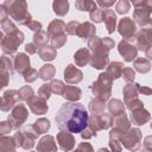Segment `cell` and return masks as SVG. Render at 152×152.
Segmentation results:
<instances>
[{"instance_id": "obj_19", "label": "cell", "mask_w": 152, "mask_h": 152, "mask_svg": "<svg viewBox=\"0 0 152 152\" xmlns=\"http://www.w3.org/2000/svg\"><path fill=\"white\" fill-rule=\"evenodd\" d=\"M64 99H66L70 102H76L82 97V93L81 89L75 87V86H64L63 91L61 94Z\"/></svg>"}, {"instance_id": "obj_4", "label": "cell", "mask_w": 152, "mask_h": 152, "mask_svg": "<svg viewBox=\"0 0 152 152\" xmlns=\"http://www.w3.org/2000/svg\"><path fill=\"white\" fill-rule=\"evenodd\" d=\"M5 33L1 32V49L5 53H13L17 51L18 46L24 42V34L21 31L15 30L12 33H8L6 37Z\"/></svg>"}, {"instance_id": "obj_29", "label": "cell", "mask_w": 152, "mask_h": 152, "mask_svg": "<svg viewBox=\"0 0 152 152\" xmlns=\"http://www.w3.org/2000/svg\"><path fill=\"white\" fill-rule=\"evenodd\" d=\"M38 53H39L40 58L44 59V61H52L56 57V50L53 48H51V46H48V45L39 48L38 49Z\"/></svg>"}, {"instance_id": "obj_55", "label": "cell", "mask_w": 152, "mask_h": 152, "mask_svg": "<svg viewBox=\"0 0 152 152\" xmlns=\"http://www.w3.org/2000/svg\"><path fill=\"white\" fill-rule=\"evenodd\" d=\"M81 135H82V138H83V139H89V138H91V137L96 135V132H94L90 127H87V128L83 131V133H82Z\"/></svg>"}, {"instance_id": "obj_9", "label": "cell", "mask_w": 152, "mask_h": 152, "mask_svg": "<svg viewBox=\"0 0 152 152\" xmlns=\"http://www.w3.org/2000/svg\"><path fill=\"white\" fill-rule=\"evenodd\" d=\"M110 125H112V116L108 113H101V114H97V115L93 114L88 127H90L94 132H97L100 129L108 128Z\"/></svg>"}, {"instance_id": "obj_45", "label": "cell", "mask_w": 152, "mask_h": 152, "mask_svg": "<svg viewBox=\"0 0 152 152\" xmlns=\"http://www.w3.org/2000/svg\"><path fill=\"white\" fill-rule=\"evenodd\" d=\"M12 61L8 58V57H6V56H2L1 57V69H4V70H6V71H8L11 75L13 74V68H12Z\"/></svg>"}, {"instance_id": "obj_16", "label": "cell", "mask_w": 152, "mask_h": 152, "mask_svg": "<svg viewBox=\"0 0 152 152\" xmlns=\"http://www.w3.org/2000/svg\"><path fill=\"white\" fill-rule=\"evenodd\" d=\"M65 30H66L65 23H64L63 20H61V19H55V20H52V21L50 23L46 33H48V36L52 39V38H55V37L65 34V33H64Z\"/></svg>"}, {"instance_id": "obj_57", "label": "cell", "mask_w": 152, "mask_h": 152, "mask_svg": "<svg viewBox=\"0 0 152 152\" xmlns=\"http://www.w3.org/2000/svg\"><path fill=\"white\" fill-rule=\"evenodd\" d=\"M144 146L147 148V150H152V137H146L145 138V141H144Z\"/></svg>"}, {"instance_id": "obj_3", "label": "cell", "mask_w": 152, "mask_h": 152, "mask_svg": "<svg viewBox=\"0 0 152 152\" xmlns=\"http://www.w3.org/2000/svg\"><path fill=\"white\" fill-rule=\"evenodd\" d=\"M112 78L106 74H100L99 78L90 86V89L94 94V96H96L97 100L101 101H106L109 99L110 96V89H112Z\"/></svg>"}, {"instance_id": "obj_46", "label": "cell", "mask_w": 152, "mask_h": 152, "mask_svg": "<svg viewBox=\"0 0 152 152\" xmlns=\"http://www.w3.org/2000/svg\"><path fill=\"white\" fill-rule=\"evenodd\" d=\"M133 6L135 8H144L152 13V1H133Z\"/></svg>"}, {"instance_id": "obj_35", "label": "cell", "mask_w": 152, "mask_h": 152, "mask_svg": "<svg viewBox=\"0 0 152 152\" xmlns=\"http://www.w3.org/2000/svg\"><path fill=\"white\" fill-rule=\"evenodd\" d=\"M76 8L80 10V11H89V13L94 10H96V2L94 1H88V0H80V1H76L75 4Z\"/></svg>"}, {"instance_id": "obj_52", "label": "cell", "mask_w": 152, "mask_h": 152, "mask_svg": "<svg viewBox=\"0 0 152 152\" xmlns=\"http://www.w3.org/2000/svg\"><path fill=\"white\" fill-rule=\"evenodd\" d=\"M135 87H137V90H138V93H140V94H144V95H151L152 94V89L151 88H148V87H141L140 84H135Z\"/></svg>"}, {"instance_id": "obj_31", "label": "cell", "mask_w": 152, "mask_h": 152, "mask_svg": "<svg viewBox=\"0 0 152 152\" xmlns=\"http://www.w3.org/2000/svg\"><path fill=\"white\" fill-rule=\"evenodd\" d=\"M32 128L36 131L37 134H42V133H46L50 128V121L42 118L39 120H37L33 125H32Z\"/></svg>"}, {"instance_id": "obj_11", "label": "cell", "mask_w": 152, "mask_h": 152, "mask_svg": "<svg viewBox=\"0 0 152 152\" xmlns=\"http://www.w3.org/2000/svg\"><path fill=\"white\" fill-rule=\"evenodd\" d=\"M118 50L120 52V55L124 57V59L126 62H132L135 57H137V53H138V49L137 46L132 45L127 40H121L118 45Z\"/></svg>"}, {"instance_id": "obj_7", "label": "cell", "mask_w": 152, "mask_h": 152, "mask_svg": "<svg viewBox=\"0 0 152 152\" xmlns=\"http://www.w3.org/2000/svg\"><path fill=\"white\" fill-rule=\"evenodd\" d=\"M27 115H28V112L24 104H21V103L15 104L13 107L11 114L8 115V122L11 124L12 128L17 129L25 122V120L27 119Z\"/></svg>"}, {"instance_id": "obj_50", "label": "cell", "mask_w": 152, "mask_h": 152, "mask_svg": "<svg viewBox=\"0 0 152 152\" xmlns=\"http://www.w3.org/2000/svg\"><path fill=\"white\" fill-rule=\"evenodd\" d=\"M75 152H94V151L89 142H82L81 145H78V147Z\"/></svg>"}, {"instance_id": "obj_27", "label": "cell", "mask_w": 152, "mask_h": 152, "mask_svg": "<svg viewBox=\"0 0 152 152\" xmlns=\"http://www.w3.org/2000/svg\"><path fill=\"white\" fill-rule=\"evenodd\" d=\"M74 58H75V62L78 66H83L90 61V53L87 49H80L78 51L75 52Z\"/></svg>"}, {"instance_id": "obj_5", "label": "cell", "mask_w": 152, "mask_h": 152, "mask_svg": "<svg viewBox=\"0 0 152 152\" xmlns=\"http://www.w3.org/2000/svg\"><path fill=\"white\" fill-rule=\"evenodd\" d=\"M37 133L36 131L32 128V126L25 128L23 132H17L13 138L17 142V146H21L25 150H28V148H32V146L34 145V140L37 138Z\"/></svg>"}, {"instance_id": "obj_33", "label": "cell", "mask_w": 152, "mask_h": 152, "mask_svg": "<svg viewBox=\"0 0 152 152\" xmlns=\"http://www.w3.org/2000/svg\"><path fill=\"white\" fill-rule=\"evenodd\" d=\"M38 75H39V77H40L42 80H44V81L51 80L52 76L55 75V68H53V65H51V64H45V65H43V66L40 68Z\"/></svg>"}, {"instance_id": "obj_41", "label": "cell", "mask_w": 152, "mask_h": 152, "mask_svg": "<svg viewBox=\"0 0 152 152\" xmlns=\"http://www.w3.org/2000/svg\"><path fill=\"white\" fill-rule=\"evenodd\" d=\"M51 93H52V90H51V88H50V84H43V86L39 88V90H38V96L42 97V99H44V100L46 101V100L50 97Z\"/></svg>"}, {"instance_id": "obj_39", "label": "cell", "mask_w": 152, "mask_h": 152, "mask_svg": "<svg viewBox=\"0 0 152 152\" xmlns=\"http://www.w3.org/2000/svg\"><path fill=\"white\" fill-rule=\"evenodd\" d=\"M66 42V34H62V36H58V37H55L51 39L50 44H51V48H53L55 50L58 49V48H62Z\"/></svg>"}, {"instance_id": "obj_23", "label": "cell", "mask_w": 152, "mask_h": 152, "mask_svg": "<svg viewBox=\"0 0 152 152\" xmlns=\"http://www.w3.org/2000/svg\"><path fill=\"white\" fill-rule=\"evenodd\" d=\"M131 118H132L133 124H135V125H144L146 121L150 120V113L146 109L140 108V109L133 110Z\"/></svg>"}, {"instance_id": "obj_24", "label": "cell", "mask_w": 152, "mask_h": 152, "mask_svg": "<svg viewBox=\"0 0 152 152\" xmlns=\"http://www.w3.org/2000/svg\"><path fill=\"white\" fill-rule=\"evenodd\" d=\"M17 142L13 137L2 135L0 139V152H15Z\"/></svg>"}, {"instance_id": "obj_54", "label": "cell", "mask_w": 152, "mask_h": 152, "mask_svg": "<svg viewBox=\"0 0 152 152\" xmlns=\"http://www.w3.org/2000/svg\"><path fill=\"white\" fill-rule=\"evenodd\" d=\"M11 129H12V126L10 124L1 122V125H0V133H1V135H5L6 133H10Z\"/></svg>"}, {"instance_id": "obj_17", "label": "cell", "mask_w": 152, "mask_h": 152, "mask_svg": "<svg viewBox=\"0 0 152 152\" xmlns=\"http://www.w3.org/2000/svg\"><path fill=\"white\" fill-rule=\"evenodd\" d=\"M64 78H65L66 83L76 84L82 81V72H81V70L76 69V66H74L72 64H69L66 66V69L64 70Z\"/></svg>"}, {"instance_id": "obj_15", "label": "cell", "mask_w": 152, "mask_h": 152, "mask_svg": "<svg viewBox=\"0 0 152 152\" xmlns=\"http://www.w3.org/2000/svg\"><path fill=\"white\" fill-rule=\"evenodd\" d=\"M57 142H58L61 150H63L65 152H69L75 146V139H74L72 134L69 132H65V131H62L57 134Z\"/></svg>"}, {"instance_id": "obj_56", "label": "cell", "mask_w": 152, "mask_h": 152, "mask_svg": "<svg viewBox=\"0 0 152 152\" xmlns=\"http://www.w3.org/2000/svg\"><path fill=\"white\" fill-rule=\"evenodd\" d=\"M37 45L34 44V43H30V44H26L25 45V50L30 53V55H33V53H36L37 52Z\"/></svg>"}, {"instance_id": "obj_8", "label": "cell", "mask_w": 152, "mask_h": 152, "mask_svg": "<svg viewBox=\"0 0 152 152\" xmlns=\"http://www.w3.org/2000/svg\"><path fill=\"white\" fill-rule=\"evenodd\" d=\"M137 48L139 50H146L152 45V19L144 26L137 34Z\"/></svg>"}, {"instance_id": "obj_40", "label": "cell", "mask_w": 152, "mask_h": 152, "mask_svg": "<svg viewBox=\"0 0 152 152\" xmlns=\"http://www.w3.org/2000/svg\"><path fill=\"white\" fill-rule=\"evenodd\" d=\"M1 28H2V32L4 33H7V34L8 33H12V32H14L17 30L15 25L10 19H6V20L1 21Z\"/></svg>"}, {"instance_id": "obj_28", "label": "cell", "mask_w": 152, "mask_h": 152, "mask_svg": "<svg viewBox=\"0 0 152 152\" xmlns=\"http://www.w3.org/2000/svg\"><path fill=\"white\" fill-rule=\"evenodd\" d=\"M108 110L114 116H119V115L125 114V107L120 100H110V102L108 103Z\"/></svg>"}, {"instance_id": "obj_21", "label": "cell", "mask_w": 152, "mask_h": 152, "mask_svg": "<svg viewBox=\"0 0 152 152\" xmlns=\"http://www.w3.org/2000/svg\"><path fill=\"white\" fill-rule=\"evenodd\" d=\"M109 57L107 53H94L93 57H90V65L94 69H104L108 65Z\"/></svg>"}, {"instance_id": "obj_30", "label": "cell", "mask_w": 152, "mask_h": 152, "mask_svg": "<svg viewBox=\"0 0 152 152\" xmlns=\"http://www.w3.org/2000/svg\"><path fill=\"white\" fill-rule=\"evenodd\" d=\"M52 7H53V11L57 15H65L69 11V2L65 1V0H58V1H55L52 4Z\"/></svg>"}, {"instance_id": "obj_47", "label": "cell", "mask_w": 152, "mask_h": 152, "mask_svg": "<svg viewBox=\"0 0 152 152\" xmlns=\"http://www.w3.org/2000/svg\"><path fill=\"white\" fill-rule=\"evenodd\" d=\"M39 75H38V71L36 70V69H30L28 71H26L25 74H24V80H25V82H33V81H36V78L38 77Z\"/></svg>"}, {"instance_id": "obj_25", "label": "cell", "mask_w": 152, "mask_h": 152, "mask_svg": "<svg viewBox=\"0 0 152 152\" xmlns=\"http://www.w3.org/2000/svg\"><path fill=\"white\" fill-rule=\"evenodd\" d=\"M122 70H124V64L121 62H113L107 68V75L112 80H116L122 75Z\"/></svg>"}, {"instance_id": "obj_37", "label": "cell", "mask_w": 152, "mask_h": 152, "mask_svg": "<svg viewBox=\"0 0 152 152\" xmlns=\"http://www.w3.org/2000/svg\"><path fill=\"white\" fill-rule=\"evenodd\" d=\"M48 33L46 32H43V31H39L37 33H34L33 36V43L37 45V48H42V46H45L46 43H48Z\"/></svg>"}, {"instance_id": "obj_59", "label": "cell", "mask_w": 152, "mask_h": 152, "mask_svg": "<svg viewBox=\"0 0 152 152\" xmlns=\"http://www.w3.org/2000/svg\"><path fill=\"white\" fill-rule=\"evenodd\" d=\"M145 52H146V56H147L150 59H152V45H150V46L145 50Z\"/></svg>"}, {"instance_id": "obj_18", "label": "cell", "mask_w": 152, "mask_h": 152, "mask_svg": "<svg viewBox=\"0 0 152 152\" xmlns=\"http://www.w3.org/2000/svg\"><path fill=\"white\" fill-rule=\"evenodd\" d=\"M37 152H57V146L52 135H44L37 146Z\"/></svg>"}, {"instance_id": "obj_1", "label": "cell", "mask_w": 152, "mask_h": 152, "mask_svg": "<svg viewBox=\"0 0 152 152\" xmlns=\"http://www.w3.org/2000/svg\"><path fill=\"white\" fill-rule=\"evenodd\" d=\"M55 121L59 129L69 133H81L89 125V114L78 102H65L58 109Z\"/></svg>"}, {"instance_id": "obj_58", "label": "cell", "mask_w": 152, "mask_h": 152, "mask_svg": "<svg viewBox=\"0 0 152 152\" xmlns=\"http://www.w3.org/2000/svg\"><path fill=\"white\" fill-rule=\"evenodd\" d=\"M96 4L102 7H110L112 5H114V1H97Z\"/></svg>"}, {"instance_id": "obj_44", "label": "cell", "mask_w": 152, "mask_h": 152, "mask_svg": "<svg viewBox=\"0 0 152 152\" xmlns=\"http://www.w3.org/2000/svg\"><path fill=\"white\" fill-rule=\"evenodd\" d=\"M129 7H131V4H129L128 1H126V0H121V1H119V2L116 4V12H118L119 14L127 13L128 10H129Z\"/></svg>"}, {"instance_id": "obj_60", "label": "cell", "mask_w": 152, "mask_h": 152, "mask_svg": "<svg viewBox=\"0 0 152 152\" xmlns=\"http://www.w3.org/2000/svg\"><path fill=\"white\" fill-rule=\"evenodd\" d=\"M97 152H108V150H106V148H100Z\"/></svg>"}, {"instance_id": "obj_32", "label": "cell", "mask_w": 152, "mask_h": 152, "mask_svg": "<svg viewBox=\"0 0 152 152\" xmlns=\"http://www.w3.org/2000/svg\"><path fill=\"white\" fill-rule=\"evenodd\" d=\"M138 90H137V87L135 86H133V84H127V86H125V88H124V99H125V103H127V102H129V101H132V100H134V99H137L138 97Z\"/></svg>"}, {"instance_id": "obj_42", "label": "cell", "mask_w": 152, "mask_h": 152, "mask_svg": "<svg viewBox=\"0 0 152 152\" xmlns=\"http://www.w3.org/2000/svg\"><path fill=\"white\" fill-rule=\"evenodd\" d=\"M50 88H51L52 93L61 95V94H62V91H63L64 84H63V82H61V81H58V80H52V81H51V83H50Z\"/></svg>"}, {"instance_id": "obj_22", "label": "cell", "mask_w": 152, "mask_h": 152, "mask_svg": "<svg viewBox=\"0 0 152 152\" xmlns=\"http://www.w3.org/2000/svg\"><path fill=\"white\" fill-rule=\"evenodd\" d=\"M95 26L90 23H82L78 25L77 32L76 34L78 37H81L82 39H88V38H93L95 36Z\"/></svg>"}, {"instance_id": "obj_43", "label": "cell", "mask_w": 152, "mask_h": 152, "mask_svg": "<svg viewBox=\"0 0 152 152\" xmlns=\"http://www.w3.org/2000/svg\"><path fill=\"white\" fill-rule=\"evenodd\" d=\"M121 76L125 78V81H126L127 83H131V82L134 81L135 72H134V70H133L132 68H124V70H122V75H121Z\"/></svg>"}, {"instance_id": "obj_2", "label": "cell", "mask_w": 152, "mask_h": 152, "mask_svg": "<svg viewBox=\"0 0 152 152\" xmlns=\"http://www.w3.org/2000/svg\"><path fill=\"white\" fill-rule=\"evenodd\" d=\"M1 6L6 10L8 17L19 23V25H28L32 21L25 1H4L1 2Z\"/></svg>"}, {"instance_id": "obj_61", "label": "cell", "mask_w": 152, "mask_h": 152, "mask_svg": "<svg viewBox=\"0 0 152 152\" xmlns=\"http://www.w3.org/2000/svg\"><path fill=\"white\" fill-rule=\"evenodd\" d=\"M151 128H152V124H151Z\"/></svg>"}, {"instance_id": "obj_51", "label": "cell", "mask_w": 152, "mask_h": 152, "mask_svg": "<svg viewBox=\"0 0 152 152\" xmlns=\"http://www.w3.org/2000/svg\"><path fill=\"white\" fill-rule=\"evenodd\" d=\"M109 147L112 152H121V146L118 144L116 139H110L109 140Z\"/></svg>"}, {"instance_id": "obj_49", "label": "cell", "mask_w": 152, "mask_h": 152, "mask_svg": "<svg viewBox=\"0 0 152 152\" xmlns=\"http://www.w3.org/2000/svg\"><path fill=\"white\" fill-rule=\"evenodd\" d=\"M78 25H80V23L78 21H70L68 25H66V32L69 33V34H76V32H77V28H78Z\"/></svg>"}, {"instance_id": "obj_20", "label": "cell", "mask_w": 152, "mask_h": 152, "mask_svg": "<svg viewBox=\"0 0 152 152\" xmlns=\"http://www.w3.org/2000/svg\"><path fill=\"white\" fill-rule=\"evenodd\" d=\"M102 21H104L106 28L108 33H113L115 30V24H116V15L114 11L112 10H104L102 13Z\"/></svg>"}, {"instance_id": "obj_36", "label": "cell", "mask_w": 152, "mask_h": 152, "mask_svg": "<svg viewBox=\"0 0 152 152\" xmlns=\"http://www.w3.org/2000/svg\"><path fill=\"white\" fill-rule=\"evenodd\" d=\"M89 109H90V112H91L94 115L101 114L102 110L104 109V102L101 101V100L95 99V100H93V101L89 102Z\"/></svg>"}, {"instance_id": "obj_48", "label": "cell", "mask_w": 152, "mask_h": 152, "mask_svg": "<svg viewBox=\"0 0 152 152\" xmlns=\"http://www.w3.org/2000/svg\"><path fill=\"white\" fill-rule=\"evenodd\" d=\"M102 13H103V10L101 8H96L94 11H91L89 14H90V19L95 23H101L102 21Z\"/></svg>"}, {"instance_id": "obj_34", "label": "cell", "mask_w": 152, "mask_h": 152, "mask_svg": "<svg viewBox=\"0 0 152 152\" xmlns=\"http://www.w3.org/2000/svg\"><path fill=\"white\" fill-rule=\"evenodd\" d=\"M133 65H134L135 70L141 72V74H145V72L150 71V69H151V64H150V62L146 58H138V59H135Z\"/></svg>"}, {"instance_id": "obj_6", "label": "cell", "mask_w": 152, "mask_h": 152, "mask_svg": "<svg viewBox=\"0 0 152 152\" xmlns=\"http://www.w3.org/2000/svg\"><path fill=\"white\" fill-rule=\"evenodd\" d=\"M141 141V132L139 128L128 129L121 137V144L129 151H137L140 146Z\"/></svg>"}, {"instance_id": "obj_10", "label": "cell", "mask_w": 152, "mask_h": 152, "mask_svg": "<svg viewBox=\"0 0 152 152\" xmlns=\"http://www.w3.org/2000/svg\"><path fill=\"white\" fill-rule=\"evenodd\" d=\"M119 33L125 38V40H132L137 33L135 23L131 18H124L119 24Z\"/></svg>"}, {"instance_id": "obj_26", "label": "cell", "mask_w": 152, "mask_h": 152, "mask_svg": "<svg viewBox=\"0 0 152 152\" xmlns=\"http://www.w3.org/2000/svg\"><path fill=\"white\" fill-rule=\"evenodd\" d=\"M133 17H134L135 21L139 25H141V26L146 25L151 20L150 19V12L146 11V10H144V8H135V11L133 13Z\"/></svg>"}, {"instance_id": "obj_38", "label": "cell", "mask_w": 152, "mask_h": 152, "mask_svg": "<svg viewBox=\"0 0 152 152\" xmlns=\"http://www.w3.org/2000/svg\"><path fill=\"white\" fill-rule=\"evenodd\" d=\"M18 95H19L20 101H26L27 102L33 96V90L30 86H25V87H23L18 90Z\"/></svg>"}, {"instance_id": "obj_53", "label": "cell", "mask_w": 152, "mask_h": 152, "mask_svg": "<svg viewBox=\"0 0 152 152\" xmlns=\"http://www.w3.org/2000/svg\"><path fill=\"white\" fill-rule=\"evenodd\" d=\"M27 26H28L32 31H34L36 33H37V32H39V31H42V24H40V23H38V21H36V20H32Z\"/></svg>"}, {"instance_id": "obj_14", "label": "cell", "mask_w": 152, "mask_h": 152, "mask_svg": "<svg viewBox=\"0 0 152 152\" xmlns=\"http://www.w3.org/2000/svg\"><path fill=\"white\" fill-rule=\"evenodd\" d=\"M13 68L21 75H24L26 71H28L30 68V58L25 55V53H17L13 59Z\"/></svg>"}, {"instance_id": "obj_13", "label": "cell", "mask_w": 152, "mask_h": 152, "mask_svg": "<svg viewBox=\"0 0 152 152\" xmlns=\"http://www.w3.org/2000/svg\"><path fill=\"white\" fill-rule=\"evenodd\" d=\"M27 104L31 109V112L36 115H42V114H45L48 112V104H46V101L39 96H32L28 101H27Z\"/></svg>"}, {"instance_id": "obj_12", "label": "cell", "mask_w": 152, "mask_h": 152, "mask_svg": "<svg viewBox=\"0 0 152 152\" xmlns=\"http://www.w3.org/2000/svg\"><path fill=\"white\" fill-rule=\"evenodd\" d=\"M17 101H20L19 95H18V90H7V91H5L2 97H1V110L2 112L10 110L11 108L14 107Z\"/></svg>"}]
</instances>
